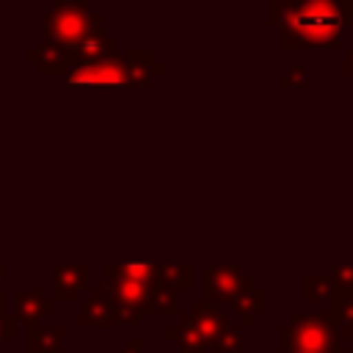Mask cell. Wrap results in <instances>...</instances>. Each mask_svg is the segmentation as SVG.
Returning <instances> with one entry per match:
<instances>
[{"mask_svg":"<svg viewBox=\"0 0 353 353\" xmlns=\"http://www.w3.org/2000/svg\"><path fill=\"white\" fill-rule=\"evenodd\" d=\"M303 77H306V69H303L301 63H295L290 72L279 74V83H281V85H287V88H292V85H295V88H301V85H303Z\"/></svg>","mask_w":353,"mask_h":353,"instance_id":"8fae6325","label":"cell"},{"mask_svg":"<svg viewBox=\"0 0 353 353\" xmlns=\"http://www.w3.org/2000/svg\"><path fill=\"white\" fill-rule=\"evenodd\" d=\"M342 74L353 77V44L347 47V52H345V58H342Z\"/></svg>","mask_w":353,"mask_h":353,"instance_id":"4fadbf2b","label":"cell"},{"mask_svg":"<svg viewBox=\"0 0 353 353\" xmlns=\"http://www.w3.org/2000/svg\"><path fill=\"white\" fill-rule=\"evenodd\" d=\"M281 353H301V350H281Z\"/></svg>","mask_w":353,"mask_h":353,"instance_id":"5bb4252c","label":"cell"},{"mask_svg":"<svg viewBox=\"0 0 353 353\" xmlns=\"http://www.w3.org/2000/svg\"><path fill=\"white\" fill-rule=\"evenodd\" d=\"M188 317L193 320L204 350L212 353H243V336L237 331V325H232V320L215 306V303H204V301H190Z\"/></svg>","mask_w":353,"mask_h":353,"instance_id":"5b68a950","label":"cell"},{"mask_svg":"<svg viewBox=\"0 0 353 353\" xmlns=\"http://www.w3.org/2000/svg\"><path fill=\"white\" fill-rule=\"evenodd\" d=\"M165 334H168V339H176L185 353H207L204 350V342H201V336H199V331L193 325V320L188 317V312H182L179 320H176V325H168Z\"/></svg>","mask_w":353,"mask_h":353,"instance_id":"52a82bcc","label":"cell"},{"mask_svg":"<svg viewBox=\"0 0 353 353\" xmlns=\"http://www.w3.org/2000/svg\"><path fill=\"white\" fill-rule=\"evenodd\" d=\"M201 301L204 303L226 301L237 312V317L245 328L254 325L256 317L268 312V290H262L254 276L243 273V268L237 262L207 265V270H204V298Z\"/></svg>","mask_w":353,"mask_h":353,"instance_id":"6da1fadb","label":"cell"},{"mask_svg":"<svg viewBox=\"0 0 353 353\" xmlns=\"http://www.w3.org/2000/svg\"><path fill=\"white\" fill-rule=\"evenodd\" d=\"M331 281L339 290H353V262L331 265Z\"/></svg>","mask_w":353,"mask_h":353,"instance_id":"30bf717a","label":"cell"},{"mask_svg":"<svg viewBox=\"0 0 353 353\" xmlns=\"http://www.w3.org/2000/svg\"><path fill=\"white\" fill-rule=\"evenodd\" d=\"M336 336H339L342 347H345V345H350L347 350H353V323H345V325H339V328H336Z\"/></svg>","mask_w":353,"mask_h":353,"instance_id":"7c38bea8","label":"cell"},{"mask_svg":"<svg viewBox=\"0 0 353 353\" xmlns=\"http://www.w3.org/2000/svg\"><path fill=\"white\" fill-rule=\"evenodd\" d=\"M160 281L168 290H190V265L179 262V265H160Z\"/></svg>","mask_w":353,"mask_h":353,"instance_id":"ba28073f","label":"cell"},{"mask_svg":"<svg viewBox=\"0 0 353 353\" xmlns=\"http://www.w3.org/2000/svg\"><path fill=\"white\" fill-rule=\"evenodd\" d=\"M339 30L342 28H279V47L287 50H323V47H336L339 44Z\"/></svg>","mask_w":353,"mask_h":353,"instance_id":"8992f818","label":"cell"},{"mask_svg":"<svg viewBox=\"0 0 353 353\" xmlns=\"http://www.w3.org/2000/svg\"><path fill=\"white\" fill-rule=\"evenodd\" d=\"M165 63L157 61L152 52H124V55H102L77 63L74 72H69L72 83H113V85H143L154 74H163Z\"/></svg>","mask_w":353,"mask_h":353,"instance_id":"7a4b0ae2","label":"cell"},{"mask_svg":"<svg viewBox=\"0 0 353 353\" xmlns=\"http://www.w3.org/2000/svg\"><path fill=\"white\" fill-rule=\"evenodd\" d=\"M279 350H301V353H339L342 342L336 328L325 314L295 312L279 328Z\"/></svg>","mask_w":353,"mask_h":353,"instance_id":"277c9868","label":"cell"},{"mask_svg":"<svg viewBox=\"0 0 353 353\" xmlns=\"http://www.w3.org/2000/svg\"><path fill=\"white\" fill-rule=\"evenodd\" d=\"M331 290H334L331 276H306V279H303V298H306V301L328 298Z\"/></svg>","mask_w":353,"mask_h":353,"instance_id":"9c48e42d","label":"cell"},{"mask_svg":"<svg viewBox=\"0 0 353 353\" xmlns=\"http://www.w3.org/2000/svg\"><path fill=\"white\" fill-rule=\"evenodd\" d=\"M270 25L290 28H345L353 22L350 0H303V3H268Z\"/></svg>","mask_w":353,"mask_h":353,"instance_id":"3957f363","label":"cell"}]
</instances>
